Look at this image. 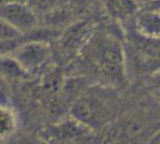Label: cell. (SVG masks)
Masks as SVG:
<instances>
[{
	"label": "cell",
	"instance_id": "6da1fadb",
	"mask_svg": "<svg viewBox=\"0 0 160 144\" xmlns=\"http://www.w3.org/2000/svg\"><path fill=\"white\" fill-rule=\"evenodd\" d=\"M80 58L84 66L106 84L120 85L128 78L124 41L114 34H90L80 48Z\"/></svg>",
	"mask_w": 160,
	"mask_h": 144
},
{
	"label": "cell",
	"instance_id": "7a4b0ae2",
	"mask_svg": "<svg viewBox=\"0 0 160 144\" xmlns=\"http://www.w3.org/2000/svg\"><path fill=\"white\" fill-rule=\"evenodd\" d=\"M124 49L128 76H144L160 69V39L141 35L130 26Z\"/></svg>",
	"mask_w": 160,
	"mask_h": 144
},
{
	"label": "cell",
	"instance_id": "3957f363",
	"mask_svg": "<svg viewBox=\"0 0 160 144\" xmlns=\"http://www.w3.org/2000/svg\"><path fill=\"white\" fill-rule=\"evenodd\" d=\"M104 90L85 93L79 96L71 109L70 115L84 123L92 130L106 124L111 119L115 109V101L111 95H106Z\"/></svg>",
	"mask_w": 160,
	"mask_h": 144
},
{
	"label": "cell",
	"instance_id": "277c9868",
	"mask_svg": "<svg viewBox=\"0 0 160 144\" xmlns=\"http://www.w3.org/2000/svg\"><path fill=\"white\" fill-rule=\"evenodd\" d=\"M0 18L21 34H30L38 25V14L26 0L0 3Z\"/></svg>",
	"mask_w": 160,
	"mask_h": 144
},
{
	"label": "cell",
	"instance_id": "5b68a950",
	"mask_svg": "<svg viewBox=\"0 0 160 144\" xmlns=\"http://www.w3.org/2000/svg\"><path fill=\"white\" fill-rule=\"evenodd\" d=\"M29 73L39 70L50 56V46L40 39L24 40L9 53Z\"/></svg>",
	"mask_w": 160,
	"mask_h": 144
},
{
	"label": "cell",
	"instance_id": "8992f818",
	"mask_svg": "<svg viewBox=\"0 0 160 144\" xmlns=\"http://www.w3.org/2000/svg\"><path fill=\"white\" fill-rule=\"evenodd\" d=\"M94 130L91 128L71 115L69 119L46 128L42 133L44 139L49 141H82L90 140Z\"/></svg>",
	"mask_w": 160,
	"mask_h": 144
},
{
	"label": "cell",
	"instance_id": "52a82bcc",
	"mask_svg": "<svg viewBox=\"0 0 160 144\" xmlns=\"http://www.w3.org/2000/svg\"><path fill=\"white\" fill-rule=\"evenodd\" d=\"M104 9L106 15L114 23L126 25L132 24L141 5L138 0H105Z\"/></svg>",
	"mask_w": 160,
	"mask_h": 144
},
{
	"label": "cell",
	"instance_id": "ba28073f",
	"mask_svg": "<svg viewBox=\"0 0 160 144\" xmlns=\"http://www.w3.org/2000/svg\"><path fill=\"white\" fill-rule=\"evenodd\" d=\"M131 28L141 35L160 39V10L141 6L134 18Z\"/></svg>",
	"mask_w": 160,
	"mask_h": 144
},
{
	"label": "cell",
	"instance_id": "9c48e42d",
	"mask_svg": "<svg viewBox=\"0 0 160 144\" xmlns=\"http://www.w3.org/2000/svg\"><path fill=\"white\" fill-rule=\"evenodd\" d=\"M28 75L29 73L10 54L0 56V78L4 80H20L25 79Z\"/></svg>",
	"mask_w": 160,
	"mask_h": 144
},
{
	"label": "cell",
	"instance_id": "30bf717a",
	"mask_svg": "<svg viewBox=\"0 0 160 144\" xmlns=\"http://www.w3.org/2000/svg\"><path fill=\"white\" fill-rule=\"evenodd\" d=\"M18 129V115L15 110L5 103H0V140L8 139Z\"/></svg>",
	"mask_w": 160,
	"mask_h": 144
},
{
	"label": "cell",
	"instance_id": "8fae6325",
	"mask_svg": "<svg viewBox=\"0 0 160 144\" xmlns=\"http://www.w3.org/2000/svg\"><path fill=\"white\" fill-rule=\"evenodd\" d=\"M29 5L35 10V13L39 15V13H46L51 11L60 0H26Z\"/></svg>",
	"mask_w": 160,
	"mask_h": 144
},
{
	"label": "cell",
	"instance_id": "7c38bea8",
	"mask_svg": "<svg viewBox=\"0 0 160 144\" xmlns=\"http://www.w3.org/2000/svg\"><path fill=\"white\" fill-rule=\"evenodd\" d=\"M138 1L140 3L141 6H151V5L156 4V3L160 1V0H138Z\"/></svg>",
	"mask_w": 160,
	"mask_h": 144
},
{
	"label": "cell",
	"instance_id": "4fadbf2b",
	"mask_svg": "<svg viewBox=\"0 0 160 144\" xmlns=\"http://www.w3.org/2000/svg\"><path fill=\"white\" fill-rule=\"evenodd\" d=\"M142 8H154V9H160V1H158L156 4L151 5V6H142Z\"/></svg>",
	"mask_w": 160,
	"mask_h": 144
},
{
	"label": "cell",
	"instance_id": "5bb4252c",
	"mask_svg": "<svg viewBox=\"0 0 160 144\" xmlns=\"http://www.w3.org/2000/svg\"><path fill=\"white\" fill-rule=\"evenodd\" d=\"M159 10H160V9H159Z\"/></svg>",
	"mask_w": 160,
	"mask_h": 144
}]
</instances>
